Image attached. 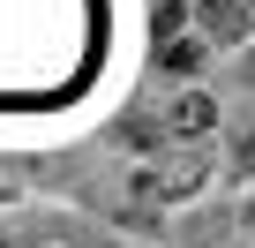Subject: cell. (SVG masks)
Listing matches in <instances>:
<instances>
[{
	"label": "cell",
	"mask_w": 255,
	"mask_h": 248,
	"mask_svg": "<svg viewBox=\"0 0 255 248\" xmlns=\"http://www.w3.org/2000/svg\"><path fill=\"white\" fill-rule=\"evenodd\" d=\"M195 8H203V23H210L218 38H240L248 15H255V0H195Z\"/></svg>",
	"instance_id": "3957f363"
},
{
	"label": "cell",
	"mask_w": 255,
	"mask_h": 248,
	"mask_svg": "<svg viewBox=\"0 0 255 248\" xmlns=\"http://www.w3.org/2000/svg\"><path fill=\"white\" fill-rule=\"evenodd\" d=\"M233 158H240V166H248V173H255V128H248V136H240V143H233Z\"/></svg>",
	"instance_id": "5b68a950"
},
{
	"label": "cell",
	"mask_w": 255,
	"mask_h": 248,
	"mask_svg": "<svg viewBox=\"0 0 255 248\" xmlns=\"http://www.w3.org/2000/svg\"><path fill=\"white\" fill-rule=\"evenodd\" d=\"M195 188H203V158L195 151H165V158L135 166V196L143 203H188Z\"/></svg>",
	"instance_id": "6da1fadb"
},
{
	"label": "cell",
	"mask_w": 255,
	"mask_h": 248,
	"mask_svg": "<svg viewBox=\"0 0 255 248\" xmlns=\"http://www.w3.org/2000/svg\"><path fill=\"white\" fill-rule=\"evenodd\" d=\"M203 53H210V45H195V38H173V45H158V68H173V75H195V68H203Z\"/></svg>",
	"instance_id": "277c9868"
},
{
	"label": "cell",
	"mask_w": 255,
	"mask_h": 248,
	"mask_svg": "<svg viewBox=\"0 0 255 248\" xmlns=\"http://www.w3.org/2000/svg\"><path fill=\"white\" fill-rule=\"evenodd\" d=\"M158 120H165V136H203L210 120H218V105H210L203 90H188V98H173V105H165Z\"/></svg>",
	"instance_id": "7a4b0ae2"
}]
</instances>
